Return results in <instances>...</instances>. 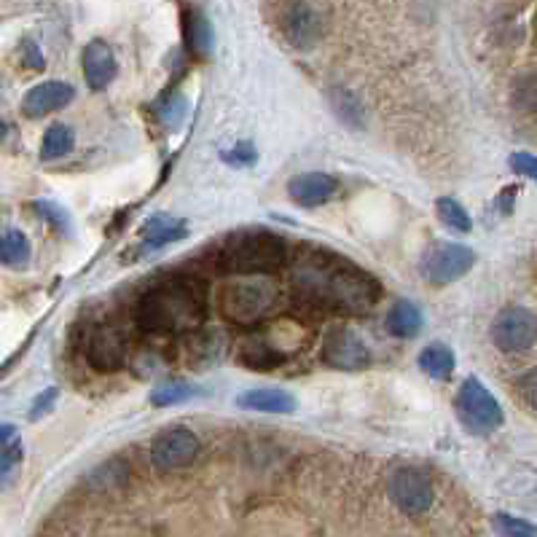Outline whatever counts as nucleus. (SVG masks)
I'll return each mask as SVG.
<instances>
[{
	"mask_svg": "<svg viewBox=\"0 0 537 537\" xmlns=\"http://www.w3.org/2000/svg\"><path fill=\"white\" fill-rule=\"evenodd\" d=\"M290 288L301 304L336 315H360L379 299V285L371 274L325 248L296 256L290 266Z\"/></svg>",
	"mask_w": 537,
	"mask_h": 537,
	"instance_id": "1",
	"label": "nucleus"
},
{
	"mask_svg": "<svg viewBox=\"0 0 537 537\" xmlns=\"http://www.w3.org/2000/svg\"><path fill=\"white\" fill-rule=\"evenodd\" d=\"M205 315V288L191 277H170L156 282L137 307V320L145 331L170 333V336L197 331L205 323Z\"/></svg>",
	"mask_w": 537,
	"mask_h": 537,
	"instance_id": "2",
	"label": "nucleus"
},
{
	"mask_svg": "<svg viewBox=\"0 0 537 537\" xmlns=\"http://www.w3.org/2000/svg\"><path fill=\"white\" fill-rule=\"evenodd\" d=\"M218 264L229 274H272L288 264V242L266 229L231 234L218 250Z\"/></svg>",
	"mask_w": 537,
	"mask_h": 537,
	"instance_id": "3",
	"label": "nucleus"
},
{
	"mask_svg": "<svg viewBox=\"0 0 537 537\" xmlns=\"http://www.w3.org/2000/svg\"><path fill=\"white\" fill-rule=\"evenodd\" d=\"M277 304V285L266 274H245L242 280L226 285L221 293V312L237 325H253L264 320Z\"/></svg>",
	"mask_w": 537,
	"mask_h": 537,
	"instance_id": "4",
	"label": "nucleus"
},
{
	"mask_svg": "<svg viewBox=\"0 0 537 537\" xmlns=\"http://www.w3.org/2000/svg\"><path fill=\"white\" fill-rule=\"evenodd\" d=\"M476 264V253L457 242H435L433 248H427L422 256V277L433 285H449L460 280Z\"/></svg>",
	"mask_w": 537,
	"mask_h": 537,
	"instance_id": "5",
	"label": "nucleus"
},
{
	"mask_svg": "<svg viewBox=\"0 0 537 537\" xmlns=\"http://www.w3.org/2000/svg\"><path fill=\"white\" fill-rule=\"evenodd\" d=\"M457 414L470 430L486 433L503 425V409L495 401V395L486 390L484 384L470 376L457 393Z\"/></svg>",
	"mask_w": 537,
	"mask_h": 537,
	"instance_id": "6",
	"label": "nucleus"
},
{
	"mask_svg": "<svg viewBox=\"0 0 537 537\" xmlns=\"http://www.w3.org/2000/svg\"><path fill=\"white\" fill-rule=\"evenodd\" d=\"M537 339V320L532 309L511 307L497 317L492 325V341L503 352H524Z\"/></svg>",
	"mask_w": 537,
	"mask_h": 537,
	"instance_id": "7",
	"label": "nucleus"
},
{
	"mask_svg": "<svg viewBox=\"0 0 537 537\" xmlns=\"http://www.w3.org/2000/svg\"><path fill=\"white\" fill-rule=\"evenodd\" d=\"M86 360L94 371H119L127 363V336L116 325H97L86 339Z\"/></svg>",
	"mask_w": 537,
	"mask_h": 537,
	"instance_id": "8",
	"label": "nucleus"
},
{
	"mask_svg": "<svg viewBox=\"0 0 537 537\" xmlns=\"http://www.w3.org/2000/svg\"><path fill=\"white\" fill-rule=\"evenodd\" d=\"M390 497L403 513L419 516L433 505V484L422 470L398 468L390 476Z\"/></svg>",
	"mask_w": 537,
	"mask_h": 537,
	"instance_id": "9",
	"label": "nucleus"
},
{
	"mask_svg": "<svg viewBox=\"0 0 537 537\" xmlns=\"http://www.w3.org/2000/svg\"><path fill=\"white\" fill-rule=\"evenodd\" d=\"M151 457L162 470L186 468L199 457V438L188 427H170L154 441Z\"/></svg>",
	"mask_w": 537,
	"mask_h": 537,
	"instance_id": "10",
	"label": "nucleus"
},
{
	"mask_svg": "<svg viewBox=\"0 0 537 537\" xmlns=\"http://www.w3.org/2000/svg\"><path fill=\"white\" fill-rule=\"evenodd\" d=\"M325 363H331L333 368H344V371H358V368L368 366V347L347 328H336L328 333V339L323 344Z\"/></svg>",
	"mask_w": 537,
	"mask_h": 537,
	"instance_id": "11",
	"label": "nucleus"
},
{
	"mask_svg": "<svg viewBox=\"0 0 537 537\" xmlns=\"http://www.w3.org/2000/svg\"><path fill=\"white\" fill-rule=\"evenodd\" d=\"M73 97H76V89L65 81H43L25 94L22 113L27 119H43V116L73 103Z\"/></svg>",
	"mask_w": 537,
	"mask_h": 537,
	"instance_id": "12",
	"label": "nucleus"
},
{
	"mask_svg": "<svg viewBox=\"0 0 537 537\" xmlns=\"http://www.w3.org/2000/svg\"><path fill=\"white\" fill-rule=\"evenodd\" d=\"M282 30H285V38H288L293 46L307 49V46L320 41L323 22H320V14H317L309 3H293V6L285 11V17H282Z\"/></svg>",
	"mask_w": 537,
	"mask_h": 537,
	"instance_id": "13",
	"label": "nucleus"
},
{
	"mask_svg": "<svg viewBox=\"0 0 537 537\" xmlns=\"http://www.w3.org/2000/svg\"><path fill=\"white\" fill-rule=\"evenodd\" d=\"M339 183L325 175V172H304V175H296V178L288 183L290 199L301 207H317L331 202L333 194H336Z\"/></svg>",
	"mask_w": 537,
	"mask_h": 537,
	"instance_id": "14",
	"label": "nucleus"
},
{
	"mask_svg": "<svg viewBox=\"0 0 537 537\" xmlns=\"http://www.w3.org/2000/svg\"><path fill=\"white\" fill-rule=\"evenodd\" d=\"M81 65H84L86 84L92 86L94 92H100V89L111 84L113 78H116V70H119L116 57H113V49L105 41L86 43Z\"/></svg>",
	"mask_w": 537,
	"mask_h": 537,
	"instance_id": "15",
	"label": "nucleus"
},
{
	"mask_svg": "<svg viewBox=\"0 0 537 537\" xmlns=\"http://www.w3.org/2000/svg\"><path fill=\"white\" fill-rule=\"evenodd\" d=\"M237 406L250 411H266V414H290L296 409V401L285 390L264 387V390H250V393L239 395Z\"/></svg>",
	"mask_w": 537,
	"mask_h": 537,
	"instance_id": "16",
	"label": "nucleus"
},
{
	"mask_svg": "<svg viewBox=\"0 0 537 537\" xmlns=\"http://www.w3.org/2000/svg\"><path fill=\"white\" fill-rule=\"evenodd\" d=\"M186 234V223L178 221V218H170V215H154V218L145 221L143 226V239L151 248H162V245L178 242V239H183Z\"/></svg>",
	"mask_w": 537,
	"mask_h": 537,
	"instance_id": "17",
	"label": "nucleus"
},
{
	"mask_svg": "<svg viewBox=\"0 0 537 537\" xmlns=\"http://www.w3.org/2000/svg\"><path fill=\"white\" fill-rule=\"evenodd\" d=\"M387 328L393 336L398 339H411V336H417L419 328H422V315H419V309L411 304V301H398L393 309H390V315H387Z\"/></svg>",
	"mask_w": 537,
	"mask_h": 537,
	"instance_id": "18",
	"label": "nucleus"
},
{
	"mask_svg": "<svg viewBox=\"0 0 537 537\" xmlns=\"http://www.w3.org/2000/svg\"><path fill=\"white\" fill-rule=\"evenodd\" d=\"M419 368H422L427 376H433V379H449L454 371L452 350H446L444 344L427 347V350H422V355H419Z\"/></svg>",
	"mask_w": 537,
	"mask_h": 537,
	"instance_id": "19",
	"label": "nucleus"
},
{
	"mask_svg": "<svg viewBox=\"0 0 537 537\" xmlns=\"http://www.w3.org/2000/svg\"><path fill=\"white\" fill-rule=\"evenodd\" d=\"M73 143H76V135H73V129L65 127V124H54V127H49V132L43 135L41 159H43V162L60 159V156H65V154H70V151H73Z\"/></svg>",
	"mask_w": 537,
	"mask_h": 537,
	"instance_id": "20",
	"label": "nucleus"
},
{
	"mask_svg": "<svg viewBox=\"0 0 537 537\" xmlns=\"http://www.w3.org/2000/svg\"><path fill=\"white\" fill-rule=\"evenodd\" d=\"M328 97H331V108L336 111V116H339L344 124H350V127H363L366 113H363V105H360V100L355 94L347 92V89H333Z\"/></svg>",
	"mask_w": 537,
	"mask_h": 537,
	"instance_id": "21",
	"label": "nucleus"
},
{
	"mask_svg": "<svg viewBox=\"0 0 537 537\" xmlns=\"http://www.w3.org/2000/svg\"><path fill=\"white\" fill-rule=\"evenodd\" d=\"M186 41L188 49L197 54V57H207L210 54L213 33H210V25H207V19L199 11H191L186 17Z\"/></svg>",
	"mask_w": 537,
	"mask_h": 537,
	"instance_id": "22",
	"label": "nucleus"
},
{
	"mask_svg": "<svg viewBox=\"0 0 537 537\" xmlns=\"http://www.w3.org/2000/svg\"><path fill=\"white\" fill-rule=\"evenodd\" d=\"M27 258H30V242L22 231H6L3 237H0V261L9 266H19L25 264Z\"/></svg>",
	"mask_w": 537,
	"mask_h": 537,
	"instance_id": "23",
	"label": "nucleus"
},
{
	"mask_svg": "<svg viewBox=\"0 0 537 537\" xmlns=\"http://www.w3.org/2000/svg\"><path fill=\"white\" fill-rule=\"evenodd\" d=\"M242 363L250 368H258V371H266V368H274L282 363V352L269 350L266 341H250L242 350Z\"/></svg>",
	"mask_w": 537,
	"mask_h": 537,
	"instance_id": "24",
	"label": "nucleus"
},
{
	"mask_svg": "<svg viewBox=\"0 0 537 537\" xmlns=\"http://www.w3.org/2000/svg\"><path fill=\"white\" fill-rule=\"evenodd\" d=\"M435 207H438V218H441L446 226H452V229L457 231H470L468 213H465V207H462L457 199L441 197L435 202Z\"/></svg>",
	"mask_w": 537,
	"mask_h": 537,
	"instance_id": "25",
	"label": "nucleus"
},
{
	"mask_svg": "<svg viewBox=\"0 0 537 537\" xmlns=\"http://www.w3.org/2000/svg\"><path fill=\"white\" fill-rule=\"evenodd\" d=\"M495 529L503 537H537L535 527L524 519H513L508 513H497L495 516Z\"/></svg>",
	"mask_w": 537,
	"mask_h": 537,
	"instance_id": "26",
	"label": "nucleus"
},
{
	"mask_svg": "<svg viewBox=\"0 0 537 537\" xmlns=\"http://www.w3.org/2000/svg\"><path fill=\"white\" fill-rule=\"evenodd\" d=\"M191 395H194V387H188V384L183 382H170L164 384V387H159V390L151 395V401H154L156 406H170V403L188 401Z\"/></svg>",
	"mask_w": 537,
	"mask_h": 537,
	"instance_id": "27",
	"label": "nucleus"
},
{
	"mask_svg": "<svg viewBox=\"0 0 537 537\" xmlns=\"http://www.w3.org/2000/svg\"><path fill=\"white\" fill-rule=\"evenodd\" d=\"M19 462H22V446L19 444H6L0 449V484H6L11 476H14V470L19 468Z\"/></svg>",
	"mask_w": 537,
	"mask_h": 537,
	"instance_id": "28",
	"label": "nucleus"
},
{
	"mask_svg": "<svg viewBox=\"0 0 537 537\" xmlns=\"http://www.w3.org/2000/svg\"><path fill=\"white\" fill-rule=\"evenodd\" d=\"M535 81L532 78H521L519 84H516V89H513V103H516V108H521V111H532L535 108Z\"/></svg>",
	"mask_w": 537,
	"mask_h": 537,
	"instance_id": "29",
	"label": "nucleus"
},
{
	"mask_svg": "<svg viewBox=\"0 0 537 537\" xmlns=\"http://www.w3.org/2000/svg\"><path fill=\"white\" fill-rule=\"evenodd\" d=\"M516 395H519L521 401L527 409H535L537 406V374L535 371H529L521 379H516Z\"/></svg>",
	"mask_w": 537,
	"mask_h": 537,
	"instance_id": "30",
	"label": "nucleus"
},
{
	"mask_svg": "<svg viewBox=\"0 0 537 537\" xmlns=\"http://www.w3.org/2000/svg\"><path fill=\"white\" fill-rule=\"evenodd\" d=\"M511 167L516 172H524L527 178H535L537 175V159L532 154H524V151L511 156Z\"/></svg>",
	"mask_w": 537,
	"mask_h": 537,
	"instance_id": "31",
	"label": "nucleus"
},
{
	"mask_svg": "<svg viewBox=\"0 0 537 537\" xmlns=\"http://www.w3.org/2000/svg\"><path fill=\"white\" fill-rule=\"evenodd\" d=\"M22 52H25V65H27V68H35V70L43 68V57H41V52H38V46H35L33 41L22 43Z\"/></svg>",
	"mask_w": 537,
	"mask_h": 537,
	"instance_id": "32",
	"label": "nucleus"
},
{
	"mask_svg": "<svg viewBox=\"0 0 537 537\" xmlns=\"http://www.w3.org/2000/svg\"><path fill=\"white\" fill-rule=\"evenodd\" d=\"M54 398H57V390H46V393H43V395H38V401H35L33 411H30V417H33V419L41 417V411L49 409V406H52Z\"/></svg>",
	"mask_w": 537,
	"mask_h": 537,
	"instance_id": "33",
	"label": "nucleus"
},
{
	"mask_svg": "<svg viewBox=\"0 0 537 537\" xmlns=\"http://www.w3.org/2000/svg\"><path fill=\"white\" fill-rule=\"evenodd\" d=\"M35 207H38V210H41L46 218H52L57 226H62V223H65V215H62V210H57V205H49V202H38Z\"/></svg>",
	"mask_w": 537,
	"mask_h": 537,
	"instance_id": "34",
	"label": "nucleus"
},
{
	"mask_svg": "<svg viewBox=\"0 0 537 537\" xmlns=\"http://www.w3.org/2000/svg\"><path fill=\"white\" fill-rule=\"evenodd\" d=\"M14 433H17V430H14V425H0V449L14 441Z\"/></svg>",
	"mask_w": 537,
	"mask_h": 537,
	"instance_id": "35",
	"label": "nucleus"
},
{
	"mask_svg": "<svg viewBox=\"0 0 537 537\" xmlns=\"http://www.w3.org/2000/svg\"><path fill=\"white\" fill-rule=\"evenodd\" d=\"M3 137H6V124L0 121V140H3Z\"/></svg>",
	"mask_w": 537,
	"mask_h": 537,
	"instance_id": "36",
	"label": "nucleus"
}]
</instances>
